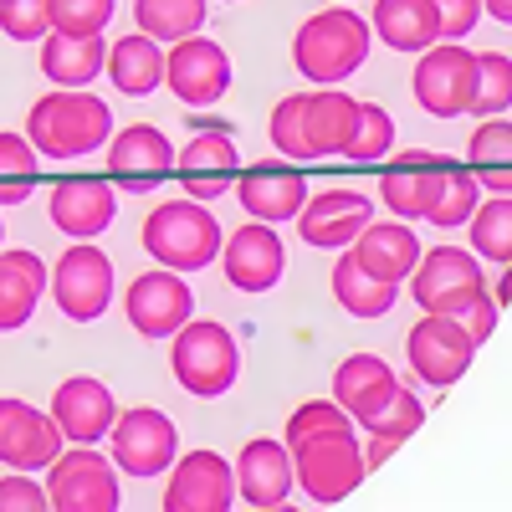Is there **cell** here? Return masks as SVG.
I'll return each instance as SVG.
<instances>
[{"mask_svg": "<svg viewBox=\"0 0 512 512\" xmlns=\"http://www.w3.org/2000/svg\"><path fill=\"white\" fill-rule=\"evenodd\" d=\"M26 139L41 159H82L98 154L113 139V108L88 88H57L36 98L26 113Z\"/></svg>", "mask_w": 512, "mask_h": 512, "instance_id": "obj_1", "label": "cell"}, {"mask_svg": "<svg viewBox=\"0 0 512 512\" xmlns=\"http://www.w3.org/2000/svg\"><path fill=\"white\" fill-rule=\"evenodd\" d=\"M369 41H374V31L359 11L333 6V11H318L297 26L292 62L313 88H344V77H354L369 62Z\"/></svg>", "mask_w": 512, "mask_h": 512, "instance_id": "obj_2", "label": "cell"}, {"mask_svg": "<svg viewBox=\"0 0 512 512\" xmlns=\"http://www.w3.org/2000/svg\"><path fill=\"white\" fill-rule=\"evenodd\" d=\"M226 231L205 200H159L144 216V251L169 272H200L221 256Z\"/></svg>", "mask_w": 512, "mask_h": 512, "instance_id": "obj_3", "label": "cell"}, {"mask_svg": "<svg viewBox=\"0 0 512 512\" xmlns=\"http://www.w3.org/2000/svg\"><path fill=\"white\" fill-rule=\"evenodd\" d=\"M292 472L318 507H333L359 492V482L369 477L364 466V441L354 436V425H328V431H308L292 446Z\"/></svg>", "mask_w": 512, "mask_h": 512, "instance_id": "obj_4", "label": "cell"}, {"mask_svg": "<svg viewBox=\"0 0 512 512\" xmlns=\"http://www.w3.org/2000/svg\"><path fill=\"white\" fill-rule=\"evenodd\" d=\"M169 369H175L180 390L195 400H221L241 379V344L236 333L216 318H190L175 344H169Z\"/></svg>", "mask_w": 512, "mask_h": 512, "instance_id": "obj_5", "label": "cell"}, {"mask_svg": "<svg viewBox=\"0 0 512 512\" xmlns=\"http://www.w3.org/2000/svg\"><path fill=\"white\" fill-rule=\"evenodd\" d=\"M410 292H415V308L420 313L461 318L487 292L482 256L477 251H461V246H431V251H420V262L410 272Z\"/></svg>", "mask_w": 512, "mask_h": 512, "instance_id": "obj_6", "label": "cell"}, {"mask_svg": "<svg viewBox=\"0 0 512 512\" xmlns=\"http://www.w3.org/2000/svg\"><path fill=\"white\" fill-rule=\"evenodd\" d=\"M47 492H52V507L62 512H118L123 507L118 461L103 456L98 446H67L47 466Z\"/></svg>", "mask_w": 512, "mask_h": 512, "instance_id": "obj_7", "label": "cell"}, {"mask_svg": "<svg viewBox=\"0 0 512 512\" xmlns=\"http://www.w3.org/2000/svg\"><path fill=\"white\" fill-rule=\"evenodd\" d=\"M410 93L431 118L472 113V103H477V52H466L461 41H436L431 52H420Z\"/></svg>", "mask_w": 512, "mask_h": 512, "instance_id": "obj_8", "label": "cell"}, {"mask_svg": "<svg viewBox=\"0 0 512 512\" xmlns=\"http://www.w3.org/2000/svg\"><path fill=\"white\" fill-rule=\"evenodd\" d=\"M108 456L128 477H164L180 456V431H175V420L154 405L118 410L113 431H108Z\"/></svg>", "mask_w": 512, "mask_h": 512, "instance_id": "obj_9", "label": "cell"}, {"mask_svg": "<svg viewBox=\"0 0 512 512\" xmlns=\"http://www.w3.org/2000/svg\"><path fill=\"white\" fill-rule=\"evenodd\" d=\"M52 303L72 323H98L113 303V262L93 241H72L52 267Z\"/></svg>", "mask_w": 512, "mask_h": 512, "instance_id": "obj_10", "label": "cell"}, {"mask_svg": "<svg viewBox=\"0 0 512 512\" xmlns=\"http://www.w3.org/2000/svg\"><path fill=\"white\" fill-rule=\"evenodd\" d=\"M164 88L185 108H216L231 93V52L210 36H185L164 52Z\"/></svg>", "mask_w": 512, "mask_h": 512, "instance_id": "obj_11", "label": "cell"}, {"mask_svg": "<svg viewBox=\"0 0 512 512\" xmlns=\"http://www.w3.org/2000/svg\"><path fill=\"white\" fill-rule=\"evenodd\" d=\"M405 359L410 374L431 390H446L456 384L477 359V338L461 328V318H441V313H425L410 333H405Z\"/></svg>", "mask_w": 512, "mask_h": 512, "instance_id": "obj_12", "label": "cell"}, {"mask_svg": "<svg viewBox=\"0 0 512 512\" xmlns=\"http://www.w3.org/2000/svg\"><path fill=\"white\" fill-rule=\"evenodd\" d=\"M175 180L190 200H221L236 190L241 180V154H236V134L226 123H200L195 139L175 154Z\"/></svg>", "mask_w": 512, "mask_h": 512, "instance_id": "obj_13", "label": "cell"}, {"mask_svg": "<svg viewBox=\"0 0 512 512\" xmlns=\"http://www.w3.org/2000/svg\"><path fill=\"white\" fill-rule=\"evenodd\" d=\"M123 313L134 323V333H144V338H175L195 318V292H190L185 272L154 267V272L134 277V287L123 292Z\"/></svg>", "mask_w": 512, "mask_h": 512, "instance_id": "obj_14", "label": "cell"}, {"mask_svg": "<svg viewBox=\"0 0 512 512\" xmlns=\"http://www.w3.org/2000/svg\"><path fill=\"white\" fill-rule=\"evenodd\" d=\"M62 451H67V436L52 420V410H36L16 395H0V461L11 472H41Z\"/></svg>", "mask_w": 512, "mask_h": 512, "instance_id": "obj_15", "label": "cell"}, {"mask_svg": "<svg viewBox=\"0 0 512 512\" xmlns=\"http://www.w3.org/2000/svg\"><path fill=\"white\" fill-rule=\"evenodd\" d=\"M236 502V466L221 451H185L169 466L164 512H226Z\"/></svg>", "mask_w": 512, "mask_h": 512, "instance_id": "obj_16", "label": "cell"}, {"mask_svg": "<svg viewBox=\"0 0 512 512\" xmlns=\"http://www.w3.org/2000/svg\"><path fill=\"white\" fill-rule=\"evenodd\" d=\"M169 175H175V144L164 139V128L134 123V128H118V134L108 139V180L113 185L134 190V195H149Z\"/></svg>", "mask_w": 512, "mask_h": 512, "instance_id": "obj_17", "label": "cell"}, {"mask_svg": "<svg viewBox=\"0 0 512 512\" xmlns=\"http://www.w3.org/2000/svg\"><path fill=\"white\" fill-rule=\"evenodd\" d=\"M308 180L303 169L287 164V159H262V164H246L241 180H236V200L251 221H267V226H282V221H297L308 205Z\"/></svg>", "mask_w": 512, "mask_h": 512, "instance_id": "obj_18", "label": "cell"}, {"mask_svg": "<svg viewBox=\"0 0 512 512\" xmlns=\"http://www.w3.org/2000/svg\"><path fill=\"white\" fill-rule=\"evenodd\" d=\"M221 272L236 292H272L287 272V251H282V236L267 226V221H251L241 231L226 236L221 246Z\"/></svg>", "mask_w": 512, "mask_h": 512, "instance_id": "obj_19", "label": "cell"}, {"mask_svg": "<svg viewBox=\"0 0 512 512\" xmlns=\"http://www.w3.org/2000/svg\"><path fill=\"white\" fill-rule=\"evenodd\" d=\"M47 216L72 241L103 236L113 226V216H118L113 180H103V175H67V180H57L52 185V200H47Z\"/></svg>", "mask_w": 512, "mask_h": 512, "instance_id": "obj_20", "label": "cell"}, {"mask_svg": "<svg viewBox=\"0 0 512 512\" xmlns=\"http://www.w3.org/2000/svg\"><path fill=\"white\" fill-rule=\"evenodd\" d=\"M52 420L62 425L67 446H98V441H108L113 420H118V400H113V390L103 379L72 374L52 395Z\"/></svg>", "mask_w": 512, "mask_h": 512, "instance_id": "obj_21", "label": "cell"}, {"mask_svg": "<svg viewBox=\"0 0 512 512\" xmlns=\"http://www.w3.org/2000/svg\"><path fill=\"white\" fill-rule=\"evenodd\" d=\"M292 487H297V472H292L287 441L256 436V441L241 446V456H236V502H246L256 512H272V507H287Z\"/></svg>", "mask_w": 512, "mask_h": 512, "instance_id": "obj_22", "label": "cell"}, {"mask_svg": "<svg viewBox=\"0 0 512 512\" xmlns=\"http://www.w3.org/2000/svg\"><path fill=\"white\" fill-rule=\"evenodd\" d=\"M374 221V200L359 190H323L308 195L303 216H297V236L318 251H344L359 241V231Z\"/></svg>", "mask_w": 512, "mask_h": 512, "instance_id": "obj_23", "label": "cell"}, {"mask_svg": "<svg viewBox=\"0 0 512 512\" xmlns=\"http://www.w3.org/2000/svg\"><path fill=\"white\" fill-rule=\"evenodd\" d=\"M446 164L451 159L425 154V149L390 159V164H384V175H379V200L390 205L400 221H425V216H431V205H436V195H441Z\"/></svg>", "mask_w": 512, "mask_h": 512, "instance_id": "obj_24", "label": "cell"}, {"mask_svg": "<svg viewBox=\"0 0 512 512\" xmlns=\"http://www.w3.org/2000/svg\"><path fill=\"white\" fill-rule=\"evenodd\" d=\"M364 103L349 98L344 88H313L303 98V123H308V149L313 159H349V144L359 134Z\"/></svg>", "mask_w": 512, "mask_h": 512, "instance_id": "obj_25", "label": "cell"}, {"mask_svg": "<svg viewBox=\"0 0 512 512\" xmlns=\"http://www.w3.org/2000/svg\"><path fill=\"white\" fill-rule=\"evenodd\" d=\"M395 390H400V374L384 364L379 354H354V359L338 364V374H333V400L354 415V425L374 420L384 405L395 400Z\"/></svg>", "mask_w": 512, "mask_h": 512, "instance_id": "obj_26", "label": "cell"}, {"mask_svg": "<svg viewBox=\"0 0 512 512\" xmlns=\"http://www.w3.org/2000/svg\"><path fill=\"white\" fill-rule=\"evenodd\" d=\"M47 287H52V272L36 251H21V246L0 251V333L26 328Z\"/></svg>", "mask_w": 512, "mask_h": 512, "instance_id": "obj_27", "label": "cell"}, {"mask_svg": "<svg viewBox=\"0 0 512 512\" xmlns=\"http://www.w3.org/2000/svg\"><path fill=\"white\" fill-rule=\"evenodd\" d=\"M369 31H379V41L390 52L420 57L441 41V11L436 0H374Z\"/></svg>", "mask_w": 512, "mask_h": 512, "instance_id": "obj_28", "label": "cell"}, {"mask_svg": "<svg viewBox=\"0 0 512 512\" xmlns=\"http://www.w3.org/2000/svg\"><path fill=\"white\" fill-rule=\"evenodd\" d=\"M41 72L57 88H93V77L108 72V41L103 31L72 36V31H47L41 36Z\"/></svg>", "mask_w": 512, "mask_h": 512, "instance_id": "obj_29", "label": "cell"}, {"mask_svg": "<svg viewBox=\"0 0 512 512\" xmlns=\"http://www.w3.org/2000/svg\"><path fill=\"white\" fill-rule=\"evenodd\" d=\"M349 251L359 256L374 277L405 282V277L415 272V262H420V236H415L405 221H369Z\"/></svg>", "mask_w": 512, "mask_h": 512, "instance_id": "obj_30", "label": "cell"}, {"mask_svg": "<svg viewBox=\"0 0 512 512\" xmlns=\"http://www.w3.org/2000/svg\"><path fill=\"white\" fill-rule=\"evenodd\" d=\"M113 88L128 98H149L154 88H164V41L134 31V36H118L108 47V72Z\"/></svg>", "mask_w": 512, "mask_h": 512, "instance_id": "obj_31", "label": "cell"}, {"mask_svg": "<svg viewBox=\"0 0 512 512\" xmlns=\"http://www.w3.org/2000/svg\"><path fill=\"white\" fill-rule=\"evenodd\" d=\"M333 297H338V308H344L349 318H384L395 308V297H400V282L374 277L359 256L344 246V251H338V267H333Z\"/></svg>", "mask_w": 512, "mask_h": 512, "instance_id": "obj_32", "label": "cell"}, {"mask_svg": "<svg viewBox=\"0 0 512 512\" xmlns=\"http://www.w3.org/2000/svg\"><path fill=\"white\" fill-rule=\"evenodd\" d=\"M466 154H472V175L482 180L487 195H512V123L507 118H482Z\"/></svg>", "mask_w": 512, "mask_h": 512, "instance_id": "obj_33", "label": "cell"}, {"mask_svg": "<svg viewBox=\"0 0 512 512\" xmlns=\"http://www.w3.org/2000/svg\"><path fill=\"white\" fill-rule=\"evenodd\" d=\"M205 6L210 0H134V21L144 36L175 47V41L205 31Z\"/></svg>", "mask_w": 512, "mask_h": 512, "instance_id": "obj_34", "label": "cell"}, {"mask_svg": "<svg viewBox=\"0 0 512 512\" xmlns=\"http://www.w3.org/2000/svg\"><path fill=\"white\" fill-rule=\"evenodd\" d=\"M482 180L472 175V164H446V180H441V195H436V205H431V221L436 231H461L466 221L477 216V205H482Z\"/></svg>", "mask_w": 512, "mask_h": 512, "instance_id": "obj_35", "label": "cell"}, {"mask_svg": "<svg viewBox=\"0 0 512 512\" xmlns=\"http://www.w3.org/2000/svg\"><path fill=\"white\" fill-rule=\"evenodd\" d=\"M41 180V154L26 134L0 128V205H26Z\"/></svg>", "mask_w": 512, "mask_h": 512, "instance_id": "obj_36", "label": "cell"}, {"mask_svg": "<svg viewBox=\"0 0 512 512\" xmlns=\"http://www.w3.org/2000/svg\"><path fill=\"white\" fill-rule=\"evenodd\" d=\"M466 231H472V251L482 256V262H512V195H492L477 205V216L466 221Z\"/></svg>", "mask_w": 512, "mask_h": 512, "instance_id": "obj_37", "label": "cell"}, {"mask_svg": "<svg viewBox=\"0 0 512 512\" xmlns=\"http://www.w3.org/2000/svg\"><path fill=\"white\" fill-rule=\"evenodd\" d=\"M420 420H425V405H420V395L415 390H395V400L384 405L374 420H364V441H410L415 431H420Z\"/></svg>", "mask_w": 512, "mask_h": 512, "instance_id": "obj_38", "label": "cell"}, {"mask_svg": "<svg viewBox=\"0 0 512 512\" xmlns=\"http://www.w3.org/2000/svg\"><path fill=\"white\" fill-rule=\"evenodd\" d=\"M507 108H512V57L477 52V103H472V113L502 118Z\"/></svg>", "mask_w": 512, "mask_h": 512, "instance_id": "obj_39", "label": "cell"}, {"mask_svg": "<svg viewBox=\"0 0 512 512\" xmlns=\"http://www.w3.org/2000/svg\"><path fill=\"white\" fill-rule=\"evenodd\" d=\"M303 98H308V93H287V98L272 108V123H267L272 149L287 154L292 164H297V159H313V149H308V123H303Z\"/></svg>", "mask_w": 512, "mask_h": 512, "instance_id": "obj_40", "label": "cell"}, {"mask_svg": "<svg viewBox=\"0 0 512 512\" xmlns=\"http://www.w3.org/2000/svg\"><path fill=\"white\" fill-rule=\"evenodd\" d=\"M113 11H118V0H47L52 31H72V36H93V31H108Z\"/></svg>", "mask_w": 512, "mask_h": 512, "instance_id": "obj_41", "label": "cell"}, {"mask_svg": "<svg viewBox=\"0 0 512 512\" xmlns=\"http://www.w3.org/2000/svg\"><path fill=\"white\" fill-rule=\"evenodd\" d=\"M390 149H395V118H390V108L364 103L359 134H354V144H349V159H354V164H374V159H384Z\"/></svg>", "mask_w": 512, "mask_h": 512, "instance_id": "obj_42", "label": "cell"}, {"mask_svg": "<svg viewBox=\"0 0 512 512\" xmlns=\"http://www.w3.org/2000/svg\"><path fill=\"white\" fill-rule=\"evenodd\" d=\"M0 31L11 41H41L52 31L47 0H0Z\"/></svg>", "mask_w": 512, "mask_h": 512, "instance_id": "obj_43", "label": "cell"}, {"mask_svg": "<svg viewBox=\"0 0 512 512\" xmlns=\"http://www.w3.org/2000/svg\"><path fill=\"white\" fill-rule=\"evenodd\" d=\"M328 425H354V415L338 405V400H303L292 415H287V446L297 441V436H308V431H328Z\"/></svg>", "mask_w": 512, "mask_h": 512, "instance_id": "obj_44", "label": "cell"}, {"mask_svg": "<svg viewBox=\"0 0 512 512\" xmlns=\"http://www.w3.org/2000/svg\"><path fill=\"white\" fill-rule=\"evenodd\" d=\"M52 492L31 482V472H6L0 477V512H47Z\"/></svg>", "mask_w": 512, "mask_h": 512, "instance_id": "obj_45", "label": "cell"}, {"mask_svg": "<svg viewBox=\"0 0 512 512\" xmlns=\"http://www.w3.org/2000/svg\"><path fill=\"white\" fill-rule=\"evenodd\" d=\"M436 11H441V41H466L487 16L482 0H436Z\"/></svg>", "mask_w": 512, "mask_h": 512, "instance_id": "obj_46", "label": "cell"}, {"mask_svg": "<svg viewBox=\"0 0 512 512\" xmlns=\"http://www.w3.org/2000/svg\"><path fill=\"white\" fill-rule=\"evenodd\" d=\"M497 318H502V308H497V297H492V292H482L477 303H472V308L461 313V328L472 333V338H477V349H482L487 338H492V328H497Z\"/></svg>", "mask_w": 512, "mask_h": 512, "instance_id": "obj_47", "label": "cell"}, {"mask_svg": "<svg viewBox=\"0 0 512 512\" xmlns=\"http://www.w3.org/2000/svg\"><path fill=\"white\" fill-rule=\"evenodd\" d=\"M487 292L497 297V308H507V303H512V262H502V277H497V282H487Z\"/></svg>", "mask_w": 512, "mask_h": 512, "instance_id": "obj_48", "label": "cell"}, {"mask_svg": "<svg viewBox=\"0 0 512 512\" xmlns=\"http://www.w3.org/2000/svg\"><path fill=\"white\" fill-rule=\"evenodd\" d=\"M482 11H487L492 21H507V26H512V0H482Z\"/></svg>", "mask_w": 512, "mask_h": 512, "instance_id": "obj_49", "label": "cell"}, {"mask_svg": "<svg viewBox=\"0 0 512 512\" xmlns=\"http://www.w3.org/2000/svg\"><path fill=\"white\" fill-rule=\"evenodd\" d=\"M0 246H6V226H0Z\"/></svg>", "mask_w": 512, "mask_h": 512, "instance_id": "obj_50", "label": "cell"}, {"mask_svg": "<svg viewBox=\"0 0 512 512\" xmlns=\"http://www.w3.org/2000/svg\"><path fill=\"white\" fill-rule=\"evenodd\" d=\"M226 6H236V0H226Z\"/></svg>", "mask_w": 512, "mask_h": 512, "instance_id": "obj_51", "label": "cell"}, {"mask_svg": "<svg viewBox=\"0 0 512 512\" xmlns=\"http://www.w3.org/2000/svg\"><path fill=\"white\" fill-rule=\"evenodd\" d=\"M338 6H344V0H338Z\"/></svg>", "mask_w": 512, "mask_h": 512, "instance_id": "obj_52", "label": "cell"}]
</instances>
